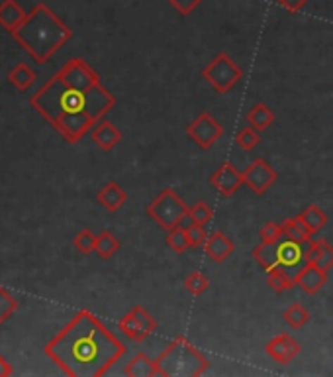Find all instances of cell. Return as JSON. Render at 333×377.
Listing matches in <instances>:
<instances>
[{
    "instance_id": "6da1fadb",
    "label": "cell",
    "mask_w": 333,
    "mask_h": 377,
    "mask_svg": "<svg viewBox=\"0 0 333 377\" xmlns=\"http://www.w3.org/2000/svg\"><path fill=\"white\" fill-rule=\"evenodd\" d=\"M30 104L69 144H77L116 106V97L89 61L73 57L30 97Z\"/></svg>"
},
{
    "instance_id": "7a4b0ae2",
    "label": "cell",
    "mask_w": 333,
    "mask_h": 377,
    "mask_svg": "<svg viewBox=\"0 0 333 377\" xmlns=\"http://www.w3.org/2000/svg\"><path fill=\"white\" fill-rule=\"evenodd\" d=\"M44 352L69 377H102L126 346L96 314L79 311L63 330L45 344Z\"/></svg>"
},
{
    "instance_id": "3957f363",
    "label": "cell",
    "mask_w": 333,
    "mask_h": 377,
    "mask_svg": "<svg viewBox=\"0 0 333 377\" xmlns=\"http://www.w3.org/2000/svg\"><path fill=\"white\" fill-rule=\"evenodd\" d=\"M37 63H47L73 37V30L44 2L27 12L26 20L12 34Z\"/></svg>"
},
{
    "instance_id": "277c9868",
    "label": "cell",
    "mask_w": 333,
    "mask_h": 377,
    "mask_svg": "<svg viewBox=\"0 0 333 377\" xmlns=\"http://www.w3.org/2000/svg\"><path fill=\"white\" fill-rule=\"evenodd\" d=\"M155 366L163 377H199L208 371L210 359L187 336H177L155 358Z\"/></svg>"
},
{
    "instance_id": "5b68a950",
    "label": "cell",
    "mask_w": 333,
    "mask_h": 377,
    "mask_svg": "<svg viewBox=\"0 0 333 377\" xmlns=\"http://www.w3.org/2000/svg\"><path fill=\"white\" fill-rule=\"evenodd\" d=\"M189 212V206L179 197V193L167 187L161 193L155 197L151 203L147 204V216L163 228V230H172L175 226H179L180 218Z\"/></svg>"
},
{
    "instance_id": "8992f818",
    "label": "cell",
    "mask_w": 333,
    "mask_h": 377,
    "mask_svg": "<svg viewBox=\"0 0 333 377\" xmlns=\"http://www.w3.org/2000/svg\"><path fill=\"white\" fill-rule=\"evenodd\" d=\"M202 79L220 94H225L244 79V69L230 57V54L220 51L210 63L202 69Z\"/></svg>"
},
{
    "instance_id": "52a82bcc",
    "label": "cell",
    "mask_w": 333,
    "mask_h": 377,
    "mask_svg": "<svg viewBox=\"0 0 333 377\" xmlns=\"http://www.w3.org/2000/svg\"><path fill=\"white\" fill-rule=\"evenodd\" d=\"M118 328H120V332H122L124 336H127L130 340L144 342L157 330V321H155L153 314L149 313L145 307L137 304L130 313H126L120 319Z\"/></svg>"
},
{
    "instance_id": "ba28073f",
    "label": "cell",
    "mask_w": 333,
    "mask_h": 377,
    "mask_svg": "<svg viewBox=\"0 0 333 377\" xmlns=\"http://www.w3.org/2000/svg\"><path fill=\"white\" fill-rule=\"evenodd\" d=\"M224 134V126L218 122L210 112H202L196 116V120H192L187 126V136H189L200 149H210L216 144L218 140L222 138Z\"/></svg>"
},
{
    "instance_id": "9c48e42d",
    "label": "cell",
    "mask_w": 333,
    "mask_h": 377,
    "mask_svg": "<svg viewBox=\"0 0 333 377\" xmlns=\"http://www.w3.org/2000/svg\"><path fill=\"white\" fill-rule=\"evenodd\" d=\"M277 179H279L277 169L265 157H255L244 171V185H247L259 197L267 193L269 187L277 183Z\"/></svg>"
},
{
    "instance_id": "30bf717a",
    "label": "cell",
    "mask_w": 333,
    "mask_h": 377,
    "mask_svg": "<svg viewBox=\"0 0 333 377\" xmlns=\"http://www.w3.org/2000/svg\"><path fill=\"white\" fill-rule=\"evenodd\" d=\"M210 185L222 197L230 199V197H234L241 189V185H244V171H239L232 161H225V163L218 167L214 173L210 175Z\"/></svg>"
},
{
    "instance_id": "8fae6325",
    "label": "cell",
    "mask_w": 333,
    "mask_h": 377,
    "mask_svg": "<svg viewBox=\"0 0 333 377\" xmlns=\"http://www.w3.org/2000/svg\"><path fill=\"white\" fill-rule=\"evenodd\" d=\"M300 350H302L300 342L294 340L290 334H279L272 340L267 342V346H265V352L280 366H289L290 361L300 354Z\"/></svg>"
},
{
    "instance_id": "7c38bea8",
    "label": "cell",
    "mask_w": 333,
    "mask_h": 377,
    "mask_svg": "<svg viewBox=\"0 0 333 377\" xmlns=\"http://www.w3.org/2000/svg\"><path fill=\"white\" fill-rule=\"evenodd\" d=\"M296 285H300V289L308 295L320 293L322 289L327 283V271L318 267L315 264H306V267H302L298 271V276L294 277Z\"/></svg>"
},
{
    "instance_id": "4fadbf2b",
    "label": "cell",
    "mask_w": 333,
    "mask_h": 377,
    "mask_svg": "<svg viewBox=\"0 0 333 377\" xmlns=\"http://www.w3.org/2000/svg\"><path fill=\"white\" fill-rule=\"evenodd\" d=\"M204 249H206V256L212 259V261H216V264H224L225 259H230L232 256H234L235 246L227 234L216 230L208 236L206 244H204Z\"/></svg>"
},
{
    "instance_id": "5bb4252c",
    "label": "cell",
    "mask_w": 333,
    "mask_h": 377,
    "mask_svg": "<svg viewBox=\"0 0 333 377\" xmlns=\"http://www.w3.org/2000/svg\"><path fill=\"white\" fill-rule=\"evenodd\" d=\"M90 140L102 149V152H112L114 147L122 142V132L116 124H112L110 120H100L94 128L90 130Z\"/></svg>"
},
{
    "instance_id": "9a60e30c",
    "label": "cell",
    "mask_w": 333,
    "mask_h": 377,
    "mask_svg": "<svg viewBox=\"0 0 333 377\" xmlns=\"http://www.w3.org/2000/svg\"><path fill=\"white\" fill-rule=\"evenodd\" d=\"M27 12L20 6L16 0H2L0 2V26L10 32V36L18 30V26L26 20Z\"/></svg>"
},
{
    "instance_id": "2e32d148",
    "label": "cell",
    "mask_w": 333,
    "mask_h": 377,
    "mask_svg": "<svg viewBox=\"0 0 333 377\" xmlns=\"http://www.w3.org/2000/svg\"><path fill=\"white\" fill-rule=\"evenodd\" d=\"M96 201L108 212H118L126 204L127 193L122 189V185H118L116 181H110L100 189L99 194H96Z\"/></svg>"
},
{
    "instance_id": "e0dca14e",
    "label": "cell",
    "mask_w": 333,
    "mask_h": 377,
    "mask_svg": "<svg viewBox=\"0 0 333 377\" xmlns=\"http://www.w3.org/2000/svg\"><path fill=\"white\" fill-rule=\"evenodd\" d=\"M124 376L127 377H157V366H155V359H151L147 354L139 352L135 354L134 358L130 359L124 368Z\"/></svg>"
},
{
    "instance_id": "ac0fdd59",
    "label": "cell",
    "mask_w": 333,
    "mask_h": 377,
    "mask_svg": "<svg viewBox=\"0 0 333 377\" xmlns=\"http://www.w3.org/2000/svg\"><path fill=\"white\" fill-rule=\"evenodd\" d=\"M282 234H284L287 240H292V242H298V244H308V242L314 240V234L310 232V228L298 216H292V218H287L282 222Z\"/></svg>"
},
{
    "instance_id": "d6986e66",
    "label": "cell",
    "mask_w": 333,
    "mask_h": 377,
    "mask_svg": "<svg viewBox=\"0 0 333 377\" xmlns=\"http://www.w3.org/2000/svg\"><path fill=\"white\" fill-rule=\"evenodd\" d=\"M267 285L275 291V293H284V291H292L296 287V281L289 276L287 267L277 266L267 271Z\"/></svg>"
},
{
    "instance_id": "ffe728a7",
    "label": "cell",
    "mask_w": 333,
    "mask_h": 377,
    "mask_svg": "<svg viewBox=\"0 0 333 377\" xmlns=\"http://www.w3.org/2000/svg\"><path fill=\"white\" fill-rule=\"evenodd\" d=\"M275 120H277V114H275L272 109H269L267 104H263V102L255 104L251 111L247 112V122H249V126L257 130V132H263V130L272 126Z\"/></svg>"
},
{
    "instance_id": "44dd1931",
    "label": "cell",
    "mask_w": 333,
    "mask_h": 377,
    "mask_svg": "<svg viewBox=\"0 0 333 377\" xmlns=\"http://www.w3.org/2000/svg\"><path fill=\"white\" fill-rule=\"evenodd\" d=\"M251 254L253 258L257 259V264H259L265 271H269L272 267L280 266L279 244H265V242H261L259 246L253 248Z\"/></svg>"
},
{
    "instance_id": "7402d4cb",
    "label": "cell",
    "mask_w": 333,
    "mask_h": 377,
    "mask_svg": "<svg viewBox=\"0 0 333 377\" xmlns=\"http://www.w3.org/2000/svg\"><path fill=\"white\" fill-rule=\"evenodd\" d=\"M279 258H280V266H284V267L298 266V264L304 259V249H302V244L292 242V240H284V242L280 240Z\"/></svg>"
},
{
    "instance_id": "603a6c76",
    "label": "cell",
    "mask_w": 333,
    "mask_h": 377,
    "mask_svg": "<svg viewBox=\"0 0 333 377\" xmlns=\"http://www.w3.org/2000/svg\"><path fill=\"white\" fill-rule=\"evenodd\" d=\"M36 79H37L36 71H34L32 67H27L26 63L14 65L8 73V81L14 85L18 91H26V89H30L32 85L36 83Z\"/></svg>"
},
{
    "instance_id": "cb8c5ba5",
    "label": "cell",
    "mask_w": 333,
    "mask_h": 377,
    "mask_svg": "<svg viewBox=\"0 0 333 377\" xmlns=\"http://www.w3.org/2000/svg\"><path fill=\"white\" fill-rule=\"evenodd\" d=\"M298 218L306 224L312 234H318L320 230H324L325 224H327V214H325L318 204H310L304 211L298 214Z\"/></svg>"
},
{
    "instance_id": "d4e9b609",
    "label": "cell",
    "mask_w": 333,
    "mask_h": 377,
    "mask_svg": "<svg viewBox=\"0 0 333 377\" xmlns=\"http://www.w3.org/2000/svg\"><path fill=\"white\" fill-rule=\"evenodd\" d=\"M96 256L100 259H112L120 252V240L112 234L110 230H102L96 236Z\"/></svg>"
},
{
    "instance_id": "484cf974",
    "label": "cell",
    "mask_w": 333,
    "mask_h": 377,
    "mask_svg": "<svg viewBox=\"0 0 333 377\" xmlns=\"http://www.w3.org/2000/svg\"><path fill=\"white\" fill-rule=\"evenodd\" d=\"M282 316H284V322L289 324L290 328H302L310 322V311L300 303L290 304L289 309L282 313Z\"/></svg>"
},
{
    "instance_id": "4316f807",
    "label": "cell",
    "mask_w": 333,
    "mask_h": 377,
    "mask_svg": "<svg viewBox=\"0 0 333 377\" xmlns=\"http://www.w3.org/2000/svg\"><path fill=\"white\" fill-rule=\"evenodd\" d=\"M208 287H210L208 277L204 276L202 271H199V269L184 277V289H187V293H190L192 297H200L202 293H206Z\"/></svg>"
},
{
    "instance_id": "83f0119b",
    "label": "cell",
    "mask_w": 333,
    "mask_h": 377,
    "mask_svg": "<svg viewBox=\"0 0 333 377\" xmlns=\"http://www.w3.org/2000/svg\"><path fill=\"white\" fill-rule=\"evenodd\" d=\"M167 246H169L175 254H184V252L190 248L187 230L180 228V226H175L172 230L167 232Z\"/></svg>"
},
{
    "instance_id": "f1b7e54d",
    "label": "cell",
    "mask_w": 333,
    "mask_h": 377,
    "mask_svg": "<svg viewBox=\"0 0 333 377\" xmlns=\"http://www.w3.org/2000/svg\"><path fill=\"white\" fill-rule=\"evenodd\" d=\"M16 309H18V301H16V297L0 285V326L8 321L12 314L16 313Z\"/></svg>"
},
{
    "instance_id": "f546056e",
    "label": "cell",
    "mask_w": 333,
    "mask_h": 377,
    "mask_svg": "<svg viewBox=\"0 0 333 377\" xmlns=\"http://www.w3.org/2000/svg\"><path fill=\"white\" fill-rule=\"evenodd\" d=\"M235 144L241 147L244 152H251V149H255V147L261 144V136H259V132L255 128H244L237 132Z\"/></svg>"
},
{
    "instance_id": "4dcf8cb0",
    "label": "cell",
    "mask_w": 333,
    "mask_h": 377,
    "mask_svg": "<svg viewBox=\"0 0 333 377\" xmlns=\"http://www.w3.org/2000/svg\"><path fill=\"white\" fill-rule=\"evenodd\" d=\"M73 246H75V249H79L81 254H92L94 248H96V234L89 230V228H84L73 238Z\"/></svg>"
},
{
    "instance_id": "1f68e13d",
    "label": "cell",
    "mask_w": 333,
    "mask_h": 377,
    "mask_svg": "<svg viewBox=\"0 0 333 377\" xmlns=\"http://www.w3.org/2000/svg\"><path fill=\"white\" fill-rule=\"evenodd\" d=\"M190 216H192V221L194 224H200V226H206L208 222H212L214 218V211H212V206L204 201H199V203H194L189 209Z\"/></svg>"
},
{
    "instance_id": "d6a6232c",
    "label": "cell",
    "mask_w": 333,
    "mask_h": 377,
    "mask_svg": "<svg viewBox=\"0 0 333 377\" xmlns=\"http://www.w3.org/2000/svg\"><path fill=\"white\" fill-rule=\"evenodd\" d=\"M259 238L265 244H279L280 240L284 238L282 234V224H277V222H267L259 230Z\"/></svg>"
},
{
    "instance_id": "836d02e7",
    "label": "cell",
    "mask_w": 333,
    "mask_h": 377,
    "mask_svg": "<svg viewBox=\"0 0 333 377\" xmlns=\"http://www.w3.org/2000/svg\"><path fill=\"white\" fill-rule=\"evenodd\" d=\"M320 242H322V249H320V258L315 261V266L329 271L333 267V246L324 238H320Z\"/></svg>"
},
{
    "instance_id": "e575fe53",
    "label": "cell",
    "mask_w": 333,
    "mask_h": 377,
    "mask_svg": "<svg viewBox=\"0 0 333 377\" xmlns=\"http://www.w3.org/2000/svg\"><path fill=\"white\" fill-rule=\"evenodd\" d=\"M189 242H190V248H200V246H204L208 240L206 234V226H200V224H194V226H190L189 230Z\"/></svg>"
},
{
    "instance_id": "d590c367",
    "label": "cell",
    "mask_w": 333,
    "mask_h": 377,
    "mask_svg": "<svg viewBox=\"0 0 333 377\" xmlns=\"http://www.w3.org/2000/svg\"><path fill=\"white\" fill-rule=\"evenodd\" d=\"M167 2L179 12L180 16H190L204 0H167Z\"/></svg>"
},
{
    "instance_id": "8d00e7d4",
    "label": "cell",
    "mask_w": 333,
    "mask_h": 377,
    "mask_svg": "<svg viewBox=\"0 0 333 377\" xmlns=\"http://www.w3.org/2000/svg\"><path fill=\"white\" fill-rule=\"evenodd\" d=\"M320 249H322V242H320V240L308 242L306 249H304V261H306V264H315L318 258H320Z\"/></svg>"
},
{
    "instance_id": "74e56055",
    "label": "cell",
    "mask_w": 333,
    "mask_h": 377,
    "mask_svg": "<svg viewBox=\"0 0 333 377\" xmlns=\"http://www.w3.org/2000/svg\"><path fill=\"white\" fill-rule=\"evenodd\" d=\"M277 2H279L282 8H287L289 12L294 14V12H300V10L304 8L310 0H277Z\"/></svg>"
},
{
    "instance_id": "f35d334b",
    "label": "cell",
    "mask_w": 333,
    "mask_h": 377,
    "mask_svg": "<svg viewBox=\"0 0 333 377\" xmlns=\"http://www.w3.org/2000/svg\"><path fill=\"white\" fill-rule=\"evenodd\" d=\"M12 373H14L12 366H10L8 361L2 358V356H0V377H8V376H12Z\"/></svg>"
},
{
    "instance_id": "ab89813d",
    "label": "cell",
    "mask_w": 333,
    "mask_h": 377,
    "mask_svg": "<svg viewBox=\"0 0 333 377\" xmlns=\"http://www.w3.org/2000/svg\"><path fill=\"white\" fill-rule=\"evenodd\" d=\"M179 226H180V228H184V230H189L190 226H194V221H192V216H190V212H187V214H184V216L180 218Z\"/></svg>"
}]
</instances>
